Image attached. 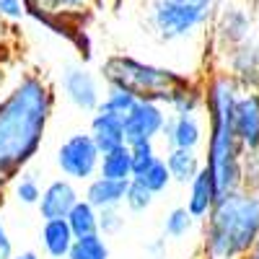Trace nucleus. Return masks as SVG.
<instances>
[{
	"label": "nucleus",
	"instance_id": "1a4fd4ad",
	"mask_svg": "<svg viewBox=\"0 0 259 259\" xmlns=\"http://www.w3.org/2000/svg\"><path fill=\"white\" fill-rule=\"evenodd\" d=\"M210 68L226 70L236 83L241 85L244 94H259V31L249 41L223 52L218 60H212Z\"/></svg>",
	"mask_w": 259,
	"mask_h": 259
},
{
	"label": "nucleus",
	"instance_id": "c9c22d12",
	"mask_svg": "<svg viewBox=\"0 0 259 259\" xmlns=\"http://www.w3.org/2000/svg\"><path fill=\"white\" fill-rule=\"evenodd\" d=\"M3 83H6V65L0 62V89H3Z\"/></svg>",
	"mask_w": 259,
	"mask_h": 259
},
{
	"label": "nucleus",
	"instance_id": "f257e3e1",
	"mask_svg": "<svg viewBox=\"0 0 259 259\" xmlns=\"http://www.w3.org/2000/svg\"><path fill=\"white\" fill-rule=\"evenodd\" d=\"M55 106L52 83L34 70L21 73L0 94V187L13 184L39 156Z\"/></svg>",
	"mask_w": 259,
	"mask_h": 259
},
{
	"label": "nucleus",
	"instance_id": "c85d7f7f",
	"mask_svg": "<svg viewBox=\"0 0 259 259\" xmlns=\"http://www.w3.org/2000/svg\"><path fill=\"white\" fill-rule=\"evenodd\" d=\"M130 150H133V179L145 174L161 158L156 150V143H138V145H130Z\"/></svg>",
	"mask_w": 259,
	"mask_h": 259
},
{
	"label": "nucleus",
	"instance_id": "f8f14e48",
	"mask_svg": "<svg viewBox=\"0 0 259 259\" xmlns=\"http://www.w3.org/2000/svg\"><path fill=\"white\" fill-rule=\"evenodd\" d=\"M161 138H163L166 148L200 150V148H205L207 130H205L202 117H174V114H168Z\"/></svg>",
	"mask_w": 259,
	"mask_h": 259
},
{
	"label": "nucleus",
	"instance_id": "4468645a",
	"mask_svg": "<svg viewBox=\"0 0 259 259\" xmlns=\"http://www.w3.org/2000/svg\"><path fill=\"white\" fill-rule=\"evenodd\" d=\"M218 187H215L212 182V174L207 168H202L197 177H194V182L187 187V202L184 207L189 210V215L194 221H205L207 215L212 212L215 202H218Z\"/></svg>",
	"mask_w": 259,
	"mask_h": 259
},
{
	"label": "nucleus",
	"instance_id": "6e6552de",
	"mask_svg": "<svg viewBox=\"0 0 259 259\" xmlns=\"http://www.w3.org/2000/svg\"><path fill=\"white\" fill-rule=\"evenodd\" d=\"M60 89L62 96L70 106H75L78 112L94 114L99 109V104L104 99L101 94V78L83 62H68L60 73Z\"/></svg>",
	"mask_w": 259,
	"mask_h": 259
},
{
	"label": "nucleus",
	"instance_id": "2f4dec72",
	"mask_svg": "<svg viewBox=\"0 0 259 259\" xmlns=\"http://www.w3.org/2000/svg\"><path fill=\"white\" fill-rule=\"evenodd\" d=\"M26 16V0H0V18L21 21Z\"/></svg>",
	"mask_w": 259,
	"mask_h": 259
},
{
	"label": "nucleus",
	"instance_id": "2eb2a0df",
	"mask_svg": "<svg viewBox=\"0 0 259 259\" xmlns=\"http://www.w3.org/2000/svg\"><path fill=\"white\" fill-rule=\"evenodd\" d=\"M39 244L47 259H68L73 244H75V233L70 231L68 221H41L39 228Z\"/></svg>",
	"mask_w": 259,
	"mask_h": 259
},
{
	"label": "nucleus",
	"instance_id": "7ed1b4c3",
	"mask_svg": "<svg viewBox=\"0 0 259 259\" xmlns=\"http://www.w3.org/2000/svg\"><path fill=\"white\" fill-rule=\"evenodd\" d=\"M259 241V192L241 187L218 197L202 221L200 259H244Z\"/></svg>",
	"mask_w": 259,
	"mask_h": 259
},
{
	"label": "nucleus",
	"instance_id": "9b49d317",
	"mask_svg": "<svg viewBox=\"0 0 259 259\" xmlns=\"http://www.w3.org/2000/svg\"><path fill=\"white\" fill-rule=\"evenodd\" d=\"M80 202V192L75 187V182L70 179H52L45 189H41V197H39V218L41 221H62L68 218L70 210Z\"/></svg>",
	"mask_w": 259,
	"mask_h": 259
},
{
	"label": "nucleus",
	"instance_id": "4be33fe9",
	"mask_svg": "<svg viewBox=\"0 0 259 259\" xmlns=\"http://www.w3.org/2000/svg\"><path fill=\"white\" fill-rule=\"evenodd\" d=\"M68 226L70 231L75 233V239H80V236H91V233H99V210L91 205V202H85L80 197V202L70 210L68 218Z\"/></svg>",
	"mask_w": 259,
	"mask_h": 259
},
{
	"label": "nucleus",
	"instance_id": "473e14b6",
	"mask_svg": "<svg viewBox=\"0 0 259 259\" xmlns=\"http://www.w3.org/2000/svg\"><path fill=\"white\" fill-rule=\"evenodd\" d=\"M13 239L8 233V226L3 223V218H0V259H13Z\"/></svg>",
	"mask_w": 259,
	"mask_h": 259
},
{
	"label": "nucleus",
	"instance_id": "72a5a7b5",
	"mask_svg": "<svg viewBox=\"0 0 259 259\" xmlns=\"http://www.w3.org/2000/svg\"><path fill=\"white\" fill-rule=\"evenodd\" d=\"M13 259H41V254H39V251L26 249V251H16V254H13Z\"/></svg>",
	"mask_w": 259,
	"mask_h": 259
},
{
	"label": "nucleus",
	"instance_id": "a878e982",
	"mask_svg": "<svg viewBox=\"0 0 259 259\" xmlns=\"http://www.w3.org/2000/svg\"><path fill=\"white\" fill-rule=\"evenodd\" d=\"M41 189L39 187V179L31 174V171H24L16 182H13V197L21 202V205H39V197H41Z\"/></svg>",
	"mask_w": 259,
	"mask_h": 259
},
{
	"label": "nucleus",
	"instance_id": "dca6fc26",
	"mask_svg": "<svg viewBox=\"0 0 259 259\" xmlns=\"http://www.w3.org/2000/svg\"><path fill=\"white\" fill-rule=\"evenodd\" d=\"M89 135L94 138V143L99 145L101 153L124 145V117H117V114H109L104 109H96L91 114Z\"/></svg>",
	"mask_w": 259,
	"mask_h": 259
},
{
	"label": "nucleus",
	"instance_id": "bb28decb",
	"mask_svg": "<svg viewBox=\"0 0 259 259\" xmlns=\"http://www.w3.org/2000/svg\"><path fill=\"white\" fill-rule=\"evenodd\" d=\"M135 104H138V99L130 96L127 91H122V89H106L104 99L99 104V109L109 112V114H117V117H124V114H130V109H133Z\"/></svg>",
	"mask_w": 259,
	"mask_h": 259
},
{
	"label": "nucleus",
	"instance_id": "9d476101",
	"mask_svg": "<svg viewBox=\"0 0 259 259\" xmlns=\"http://www.w3.org/2000/svg\"><path fill=\"white\" fill-rule=\"evenodd\" d=\"M168 114L166 106L156 101H138L130 114H124V143L127 145H138V143H156L161 138L163 124Z\"/></svg>",
	"mask_w": 259,
	"mask_h": 259
},
{
	"label": "nucleus",
	"instance_id": "f704fd0d",
	"mask_svg": "<svg viewBox=\"0 0 259 259\" xmlns=\"http://www.w3.org/2000/svg\"><path fill=\"white\" fill-rule=\"evenodd\" d=\"M244 259H259V241L254 244V249H251V251H249V254H246Z\"/></svg>",
	"mask_w": 259,
	"mask_h": 259
},
{
	"label": "nucleus",
	"instance_id": "6ab92c4d",
	"mask_svg": "<svg viewBox=\"0 0 259 259\" xmlns=\"http://www.w3.org/2000/svg\"><path fill=\"white\" fill-rule=\"evenodd\" d=\"M127 184L130 182H112V179H104V177H96L85 184L83 189V200L91 202L96 210H112V207H119L124 205V192H127Z\"/></svg>",
	"mask_w": 259,
	"mask_h": 259
},
{
	"label": "nucleus",
	"instance_id": "412c9836",
	"mask_svg": "<svg viewBox=\"0 0 259 259\" xmlns=\"http://www.w3.org/2000/svg\"><path fill=\"white\" fill-rule=\"evenodd\" d=\"M99 0H26V13H52L60 18H73L78 13H89Z\"/></svg>",
	"mask_w": 259,
	"mask_h": 259
},
{
	"label": "nucleus",
	"instance_id": "423d86ee",
	"mask_svg": "<svg viewBox=\"0 0 259 259\" xmlns=\"http://www.w3.org/2000/svg\"><path fill=\"white\" fill-rule=\"evenodd\" d=\"M259 31V0H218L207 31V68Z\"/></svg>",
	"mask_w": 259,
	"mask_h": 259
},
{
	"label": "nucleus",
	"instance_id": "cd10ccee",
	"mask_svg": "<svg viewBox=\"0 0 259 259\" xmlns=\"http://www.w3.org/2000/svg\"><path fill=\"white\" fill-rule=\"evenodd\" d=\"M153 200H156V194H153V192H148L138 179H133V182L127 184V192H124V207H127L130 212H145V210H150Z\"/></svg>",
	"mask_w": 259,
	"mask_h": 259
},
{
	"label": "nucleus",
	"instance_id": "b1692460",
	"mask_svg": "<svg viewBox=\"0 0 259 259\" xmlns=\"http://www.w3.org/2000/svg\"><path fill=\"white\" fill-rule=\"evenodd\" d=\"M194 223H197V221L192 218L184 205L171 207L163 215V236H166V239H184V236L194 228Z\"/></svg>",
	"mask_w": 259,
	"mask_h": 259
},
{
	"label": "nucleus",
	"instance_id": "a211bd4d",
	"mask_svg": "<svg viewBox=\"0 0 259 259\" xmlns=\"http://www.w3.org/2000/svg\"><path fill=\"white\" fill-rule=\"evenodd\" d=\"M166 109L174 117H200L205 114V91H202V78H189L184 85L171 94Z\"/></svg>",
	"mask_w": 259,
	"mask_h": 259
},
{
	"label": "nucleus",
	"instance_id": "f03ea898",
	"mask_svg": "<svg viewBox=\"0 0 259 259\" xmlns=\"http://www.w3.org/2000/svg\"><path fill=\"white\" fill-rule=\"evenodd\" d=\"M205 91V117H207V140H205V168L212 174L218 194L236 192L244 187V145L233 130V109L244 94L226 70L210 68L202 75Z\"/></svg>",
	"mask_w": 259,
	"mask_h": 259
},
{
	"label": "nucleus",
	"instance_id": "20e7f679",
	"mask_svg": "<svg viewBox=\"0 0 259 259\" xmlns=\"http://www.w3.org/2000/svg\"><path fill=\"white\" fill-rule=\"evenodd\" d=\"M218 0H143V26L163 50H189L207 73V31Z\"/></svg>",
	"mask_w": 259,
	"mask_h": 259
},
{
	"label": "nucleus",
	"instance_id": "7c9ffc66",
	"mask_svg": "<svg viewBox=\"0 0 259 259\" xmlns=\"http://www.w3.org/2000/svg\"><path fill=\"white\" fill-rule=\"evenodd\" d=\"M244 187L259 192V148L244 153Z\"/></svg>",
	"mask_w": 259,
	"mask_h": 259
},
{
	"label": "nucleus",
	"instance_id": "5701e85b",
	"mask_svg": "<svg viewBox=\"0 0 259 259\" xmlns=\"http://www.w3.org/2000/svg\"><path fill=\"white\" fill-rule=\"evenodd\" d=\"M109 244L101 233H91V236H80L75 239L68 259H109Z\"/></svg>",
	"mask_w": 259,
	"mask_h": 259
},
{
	"label": "nucleus",
	"instance_id": "aec40b11",
	"mask_svg": "<svg viewBox=\"0 0 259 259\" xmlns=\"http://www.w3.org/2000/svg\"><path fill=\"white\" fill-rule=\"evenodd\" d=\"M99 177L112 182H133V150H130L127 143L101 153Z\"/></svg>",
	"mask_w": 259,
	"mask_h": 259
},
{
	"label": "nucleus",
	"instance_id": "f3484780",
	"mask_svg": "<svg viewBox=\"0 0 259 259\" xmlns=\"http://www.w3.org/2000/svg\"><path fill=\"white\" fill-rule=\"evenodd\" d=\"M168 166V174L177 184L189 187L194 177L205 168V156L200 150H184V148H168L166 156H161Z\"/></svg>",
	"mask_w": 259,
	"mask_h": 259
},
{
	"label": "nucleus",
	"instance_id": "0eeeda50",
	"mask_svg": "<svg viewBox=\"0 0 259 259\" xmlns=\"http://www.w3.org/2000/svg\"><path fill=\"white\" fill-rule=\"evenodd\" d=\"M57 168L65 179L89 184L99 177V163H101V150L94 143L89 133H73L65 138L57 148Z\"/></svg>",
	"mask_w": 259,
	"mask_h": 259
},
{
	"label": "nucleus",
	"instance_id": "c756f323",
	"mask_svg": "<svg viewBox=\"0 0 259 259\" xmlns=\"http://www.w3.org/2000/svg\"><path fill=\"white\" fill-rule=\"evenodd\" d=\"M124 228V215L119 207H112V210H99V233L104 239H112L119 231Z\"/></svg>",
	"mask_w": 259,
	"mask_h": 259
},
{
	"label": "nucleus",
	"instance_id": "393cba45",
	"mask_svg": "<svg viewBox=\"0 0 259 259\" xmlns=\"http://www.w3.org/2000/svg\"><path fill=\"white\" fill-rule=\"evenodd\" d=\"M148 192H153V194H161V192H166L168 187H171V174H168V166H166V161L163 158H158L153 166H150L145 174H140V177H135Z\"/></svg>",
	"mask_w": 259,
	"mask_h": 259
},
{
	"label": "nucleus",
	"instance_id": "ddd939ff",
	"mask_svg": "<svg viewBox=\"0 0 259 259\" xmlns=\"http://www.w3.org/2000/svg\"><path fill=\"white\" fill-rule=\"evenodd\" d=\"M233 130L244 150L259 148V94H241L233 109Z\"/></svg>",
	"mask_w": 259,
	"mask_h": 259
},
{
	"label": "nucleus",
	"instance_id": "39448f33",
	"mask_svg": "<svg viewBox=\"0 0 259 259\" xmlns=\"http://www.w3.org/2000/svg\"><path fill=\"white\" fill-rule=\"evenodd\" d=\"M99 78L106 83V89H122L138 101H156L166 106L171 94L194 75H187L179 68L140 60L135 55L112 52L101 60Z\"/></svg>",
	"mask_w": 259,
	"mask_h": 259
}]
</instances>
